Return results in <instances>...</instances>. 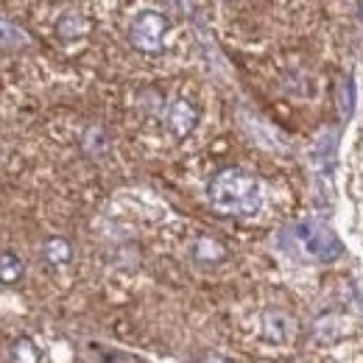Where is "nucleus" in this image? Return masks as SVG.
<instances>
[{
  "label": "nucleus",
  "mask_w": 363,
  "mask_h": 363,
  "mask_svg": "<svg viewBox=\"0 0 363 363\" xmlns=\"http://www.w3.org/2000/svg\"><path fill=\"white\" fill-rule=\"evenodd\" d=\"M210 204L227 216H255L260 210V184L238 168H227L210 182Z\"/></svg>",
  "instance_id": "obj_1"
},
{
  "label": "nucleus",
  "mask_w": 363,
  "mask_h": 363,
  "mask_svg": "<svg viewBox=\"0 0 363 363\" xmlns=\"http://www.w3.org/2000/svg\"><path fill=\"white\" fill-rule=\"evenodd\" d=\"M165 34H168V20L160 14V11H137V17L129 26V43L137 50H160L165 43Z\"/></svg>",
  "instance_id": "obj_2"
},
{
  "label": "nucleus",
  "mask_w": 363,
  "mask_h": 363,
  "mask_svg": "<svg viewBox=\"0 0 363 363\" xmlns=\"http://www.w3.org/2000/svg\"><path fill=\"white\" fill-rule=\"evenodd\" d=\"M165 123H168V132L174 137H187L193 132V126L199 123V109L190 104V101H174L165 112Z\"/></svg>",
  "instance_id": "obj_3"
},
{
  "label": "nucleus",
  "mask_w": 363,
  "mask_h": 363,
  "mask_svg": "<svg viewBox=\"0 0 363 363\" xmlns=\"http://www.w3.org/2000/svg\"><path fill=\"white\" fill-rule=\"evenodd\" d=\"M9 361L11 363H40V350H37V344H34L31 338L20 335V338H14L11 347H9Z\"/></svg>",
  "instance_id": "obj_4"
},
{
  "label": "nucleus",
  "mask_w": 363,
  "mask_h": 363,
  "mask_svg": "<svg viewBox=\"0 0 363 363\" xmlns=\"http://www.w3.org/2000/svg\"><path fill=\"white\" fill-rule=\"evenodd\" d=\"M23 279V260L14 252H0V282L14 285Z\"/></svg>",
  "instance_id": "obj_5"
},
{
  "label": "nucleus",
  "mask_w": 363,
  "mask_h": 363,
  "mask_svg": "<svg viewBox=\"0 0 363 363\" xmlns=\"http://www.w3.org/2000/svg\"><path fill=\"white\" fill-rule=\"evenodd\" d=\"M56 34H59V40H65V43L79 40V37L84 34V20H82L79 14H62V17L56 20Z\"/></svg>",
  "instance_id": "obj_6"
},
{
  "label": "nucleus",
  "mask_w": 363,
  "mask_h": 363,
  "mask_svg": "<svg viewBox=\"0 0 363 363\" xmlns=\"http://www.w3.org/2000/svg\"><path fill=\"white\" fill-rule=\"evenodd\" d=\"M43 257L48 263H67L70 260V246L65 238H48L43 246Z\"/></svg>",
  "instance_id": "obj_7"
}]
</instances>
